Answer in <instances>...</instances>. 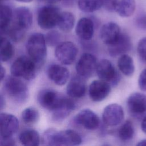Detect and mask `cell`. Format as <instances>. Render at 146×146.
Wrapping results in <instances>:
<instances>
[{
  "mask_svg": "<svg viewBox=\"0 0 146 146\" xmlns=\"http://www.w3.org/2000/svg\"><path fill=\"white\" fill-rule=\"evenodd\" d=\"M26 50L29 57L39 67L44 62L47 55L45 36L39 33L31 34L26 43Z\"/></svg>",
  "mask_w": 146,
  "mask_h": 146,
  "instance_id": "2",
  "label": "cell"
},
{
  "mask_svg": "<svg viewBox=\"0 0 146 146\" xmlns=\"http://www.w3.org/2000/svg\"><path fill=\"white\" fill-rule=\"evenodd\" d=\"M80 135L72 129L57 131L51 128L46 131L42 137L43 144L52 146H73L82 143Z\"/></svg>",
  "mask_w": 146,
  "mask_h": 146,
  "instance_id": "1",
  "label": "cell"
},
{
  "mask_svg": "<svg viewBox=\"0 0 146 146\" xmlns=\"http://www.w3.org/2000/svg\"><path fill=\"white\" fill-rule=\"evenodd\" d=\"M46 41L47 44L51 46H57L59 44L60 40V35L56 31H51L48 33L45 36Z\"/></svg>",
  "mask_w": 146,
  "mask_h": 146,
  "instance_id": "31",
  "label": "cell"
},
{
  "mask_svg": "<svg viewBox=\"0 0 146 146\" xmlns=\"http://www.w3.org/2000/svg\"><path fill=\"white\" fill-rule=\"evenodd\" d=\"M124 117V113L122 107L116 103H112L107 106L103 112L102 119L107 126L113 127L120 124Z\"/></svg>",
  "mask_w": 146,
  "mask_h": 146,
  "instance_id": "8",
  "label": "cell"
},
{
  "mask_svg": "<svg viewBox=\"0 0 146 146\" xmlns=\"http://www.w3.org/2000/svg\"><path fill=\"white\" fill-rule=\"evenodd\" d=\"M40 1H44L45 2L48 3L52 4V3H55L59 2L60 0H40Z\"/></svg>",
  "mask_w": 146,
  "mask_h": 146,
  "instance_id": "40",
  "label": "cell"
},
{
  "mask_svg": "<svg viewBox=\"0 0 146 146\" xmlns=\"http://www.w3.org/2000/svg\"><path fill=\"white\" fill-rule=\"evenodd\" d=\"M137 145H146V139L141 140L138 142Z\"/></svg>",
  "mask_w": 146,
  "mask_h": 146,
  "instance_id": "41",
  "label": "cell"
},
{
  "mask_svg": "<svg viewBox=\"0 0 146 146\" xmlns=\"http://www.w3.org/2000/svg\"><path fill=\"white\" fill-rule=\"evenodd\" d=\"M18 2H30L32 0H16Z\"/></svg>",
  "mask_w": 146,
  "mask_h": 146,
  "instance_id": "42",
  "label": "cell"
},
{
  "mask_svg": "<svg viewBox=\"0 0 146 146\" xmlns=\"http://www.w3.org/2000/svg\"><path fill=\"white\" fill-rule=\"evenodd\" d=\"M135 9V0H114V11L121 17H131Z\"/></svg>",
  "mask_w": 146,
  "mask_h": 146,
  "instance_id": "22",
  "label": "cell"
},
{
  "mask_svg": "<svg viewBox=\"0 0 146 146\" xmlns=\"http://www.w3.org/2000/svg\"><path fill=\"white\" fill-rule=\"evenodd\" d=\"M14 54L13 46L9 40L5 37L1 39L0 59L1 62H7L13 56Z\"/></svg>",
  "mask_w": 146,
  "mask_h": 146,
  "instance_id": "28",
  "label": "cell"
},
{
  "mask_svg": "<svg viewBox=\"0 0 146 146\" xmlns=\"http://www.w3.org/2000/svg\"><path fill=\"white\" fill-rule=\"evenodd\" d=\"M63 97L56 91L46 88L39 92L37 95V100L43 108L52 111L59 104Z\"/></svg>",
  "mask_w": 146,
  "mask_h": 146,
  "instance_id": "10",
  "label": "cell"
},
{
  "mask_svg": "<svg viewBox=\"0 0 146 146\" xmlns=\"http://www.w3.org/2000/svg\"><path fill=\"white\" fill-rule=\"evenodd\" d=\"M78 52L76 45L71 42L67 41L60 43L56 46L55 55L61 63L70 65L75 60Z\"/></svg>",
  "mask_w": 146,
  "mask_h": 146,
  "instance_id": "7",
  "label": "cell"
},
{
  "mask_svg": "<svg viewBox=\"0 0 146 146\" xmlns=\"http://www.w3.org/2000/svg\"><path fill=\"white\" fill-rule=\"evenodd\" d=\"M136 23L138 27L146 30V13L140 15L136 20Z\"/></svg>",
  "mask_w": 146,
  "mask_h": 146,
  "instance_id": "34",
  "label": "cell"
},
{
  "mask_svg": "<svg viewBox=\"0 0 146 146\" xmlns=\"http://www.w3.org/2000/svg\"><path fill=\"white\" fill-rule=\"evenodd\" d=\"M132 47L129 36L125 33L120 34L118 39L113 43L108 46L109 54L113 57L125 54Z\"/></svg>",
  "mask_w": 146,
  "mask_h": 146,
  "instance_id": "16",
  "label": "cell"
},
{
  "mask_svg": "<svg viewBox=\"0 0 146 146\" xmlns=\"http://www.w3.org/2000/svg\"><path fill=\"white\" fill-rule=\"evenodd\" d=\"M139 87L141 90L146 91V68L140 73L138 79Z\"/></svg>",
  "mask_w": 146,
  "mask_h": 146,
  "instance_id": "33",
  "label": "cell"
},
{
  "mask_svg": "<svg viewBox=\"0 0 146 146\" xmlns=\"http://www.w3.org/2000/svg\"><path fill=\"white\" fill-rule=\"evenodd\" d=\"M5 68L1 66V81L2 82L5 79Z\"/></svg>",
  "mask_w": 146,
  "mask_h": 146,
  "instance_id": "38",
  "label": "cell"
},
{
  "mask_svg": "<svg viewBox=\"0 0 146 146\" xmlns=\"http://www.w3.org/2000/svg\"><path fill=\"white\" fill-rule=\"evenodd\" d=\"M3 89L9 98L17 103H23L28 99V88L19 78L12 75L6 78L4 80Z\"/></svg>",
  "mask_w": 146,
  "mask_h": 146,
  "instance_id": "3",
  "label": "cell"
},
{
  "mask_svg": "<svg viewBox=\"0 0 146 146\" xmlns=\"http://www.w3.org/2000/svg\"><path fill=\"white\" fill-rule=\"evenodd\" d=\"M75 122L88 130H94L98 128L100 120L98 116L90 109H84L79 112L74 117Z\"/></svg>",
  "mask_w": 146,
  "mask_h": 146,
  "instance_id": "11",
  "label": "cell"
},
{
  "mask_svg": "<svg viewBox=\"0 0 146 146\" xmlns=\"http://www.w3.org/2000/svg\"><path fill=\"white\" fill-rule=\"evenodd\" d=\"M121 34L119 25L113 22L104 24L100 32V37L104 43L107 46L115 42Z\"/></svg>",
  "mask_w": 146,
  "mask_h": 146,
  "instance_id": "18",
  "label": "cell"
},
{
  "mask_svg": "<svg viewBox=\"0 0 146 146\" xmlns=\"http://www.w3.org/2000/svg\"><path fill=\"white\" fill-rule=\"evenodd\" d=\"M4 1V0H1V1Z\"/></svg>",
  "mask_w": 146,
  "mask_h": 146,
  "instance_id": "43",
  "label": "cell"
},
{
  "mask_svg": "<svg viewBox=\"0 0 146 146\" xmlns=\"http://www.w3.org/2000/svg\"><path fill=\"white\" fill-rule=\"evenodd\" d=\"M19 128V121L13 115L1 113L0 133L1 137H12Z\"/></svg>",
  "mask_w": 146,
  "mask_h": 146,
  "instance_id": "12",
  "label": "cell"
},
{
  "mask_svg": "<svg viewBox=\"0 0 146 146\" xmlns=\"http://www.w3.org/2000/svg\"><path fill=\"white\" fill-rule=\"evenodd\" d=\"M78 5L82 11L91 13L103 7V0H78Z\"/></svg>",
  "mask_w": 146,
  "mask_h": 146,
  "instance_id": "27",
  "label": "cell"
},
{
  "mask_svg": "<svg viewBox=\"0 0 146 146\" xmlns=\"http://www.w3.org/2000/svg\"><path fill=\"white\" fill-rule=\"evenodd\" d=\"M117 66L120 71L127 76H131L135 72L133 60L126 54L120 55L117 61Z\"/></svg>",
  "mask_w": 146,
  "mask_h": 146,
  "instance_id": "25",
  "label": "cell"
},
{
  "mask_svg": "<svg viewBox=\"0 0 146 146\" xmlns=\"http://www.w3.org/2000/svg\"><path fill=\"white\" fill-rule=\"evenodd\" d=\"M110 91V83L101 79L92 81L88 88L89 96L92 101L95 102L103 100L107 97Z\"/></svg>",
  "mask_w": 146,
  "mask_h": 146,
  "instance_id": "13",
  "label": "cell"
},
{
  "mask_svg": "<svg viewBox=\"0 0 146 146\" xmlns=\"http://www.w3.org/2000/svg\"><path fill=\"white\" fill-rule=\"evenodd\" d=\"M37 64L30 57L22 56L18 58L12 64L11 75L26 80H31L36 76Z\"/></svg>",
  "mask_w": 146,
  "mask_h": 146,
  "instance_id": "4",
  "label": "cell"
},
{
  "mask_svg": "<svg viewBox=\"0 0 146 146\" xmlns=\"http://www.w3.org/2000/svg\"><path fill=\"white\" fill-rule=\"evenodd\" d=\"M0 144L1 145H7V146H13L15 144L14 140L12 137H1L0 139Z\"/></svg>",
  "mask_w": 146,
  "mask_h": 146,
  "instance_id": "35",
  "label": "cell"
},
{
  "mask_svg": "<svg viewBox=\"0 0 146 146\" xmlns=\"http://www.w3.org/2000/svg\"><path fill=\"white\" fill-rule=\"evenodd\" d=\"M21 117L25 123L33 124L36 123L39 119V113L35 108L28 107L22 111Z\"/></svg>",
  "mask_w": 146,
  "mask_h": 146,
  "instance_id": "30",
  "label": "cell"
},
{
  "mask_svg": "<svg viewBox=\"0 0 146 146\" xmlns=\"http://www.w3.org/2000/svg\"><path fill=\"white\" fill-rule=\"evenodd\" d=\"M5 98H3L2 94H1V98H0V108H1V110L3 109V108L5 106Z\"/></svg>",
  "mask_w": 146,
  "mask_h": 146,
  "instance_id": "39",
  "label": "cell"
},
{
  "mask_svg": "<svg viewBox=\"0 0 146 146\" xmlns=\"http://www.w3.org/2000/svg\"><path fill=\"white\" fill-rule=\"evenodd\" d=\"M135 133L134 127L132 122L129 120H126L120 127L118 131V136L119 138L124 141L131 140Z\"/></svg>",
  "mask_w": 146,
  "mask_h": 146,
  "instance_id": "29",
  "label": "cell"
},
{
  "mask_svg": "<svg viewBox=\"0 0 146 146\" xmlns=\"http://www.w3.org/2000/svg\"><path fill=\"white\" fill-rule=\"evenodd\" d=\"M75 32L76 35L83 40H88L91 39L94 32L93 21L86 17L80 18L76 24Z\"/></svg>",
  "mask_w": 146,
  "mask_h": 146,
  "instance_id": "21",
  "label": "cell"
},
{
  "mask_svg": "<svg viewBox=\"0 0 146 146\" xmlns=\"http://www.w3.org/2000/svg\"><path fill=\"white\" fill-rule=\"evenodd\" d=\"M21 143L25 146H37L40 143V136L37 131L27 129L22 131L19 136Z\"/></svg>",
  "mask_w": 146,
  "mask_h": 146,
  "instance_id": "24",
  "label": "cell"
},
{
  "mask_svg": "<svg viewBox=\"0 0 146 146\" xmlns=\"http://www.w3.org/2000/svg\"><path fill=\"white\" fill-rule=\"evenodd\" d=\"M47 73L49 79L58 86H63L66 84L70 76L69 70L66 67L56 64L50 65Z\"/></svg>",
  "mask_w": 146,
  "mask_h": 146,
  "instance_id": "17",
  "label": "cell"
},
{
  "mask_svg": "<svg viewBox=\"0 0 146 146\" xmlns=\"http://www.w3.org/2000/svg\"><path fill=\"white\" fill-rule=\"evenodd\" d=\"M96 74L100 79L115 86L120 80V75L112 64L107 59H102L97 64Z\"/></svg>",
  "mask_w": 146,
  "mask_h": 146,
  "instance_id": "6",
  "label": "cell"
},
{
  "mask_svg": "<svg viewBox=\"0 0 146 146\" xmlns=\"http://www.w3.org/2000/svg\"><path fill=\"white\" fill-rule=\"evenodd\" d=\"M75 21L73 14L68 11H64L60 13L57 26L61 31L68 33L74 27Z\"/></svg>",
  "mask_w": 146,
  "mask_h": 146,
  "instance_id": "26",
  "label": "cell"
},
{
  "mask_svg": "<svg viewBox=\"0 0 146 146\" xmlns=\"http://www.w3.org/2000/svg\"><path fill=\"white\" fill-rule=\"evenodd\" d=\"M67 94L73 98H80L83 97L86 91V84L84 78L80 76H75L71 78L67 88Z\"/></svg>",
  "mask_w": 146,
  "mask_h": 146,
  "instance_id": "20",
  "label": "cell"
},
{
  "mask_svg": "<svg viewBox=\"0 0 146 146\" xmlns=\"http://www.w3.org/2000/svg\"><path fill=\"white\" fill-rule=\"evenodd\" d=\"M60 13L59 8L53 5L41 7L38 13V25L44 30L52 29L57 25Z\"/></svg>",
  "mask_w": 146,
  "mask_h": 146,
  "instance_id": "5",
  "label": "cell"
},
{
  "mask_svg": "<svg viewBox=\"0 0 146 146\" xmlns=\"http://www.w3.org/2000/svg\"><path fill=\"white\" fill-rule=\"evenodd\" d=\"M75 104L70 98L63 96L58 107L52 112V119L55 121H61L65 119L75 109Z\"/></svg>",
  "mask_w": 146,
  "mask_h": 146,
  "instance_id": "19",
  "label": "cell"
},
{
  "mask_svg": "<svg viewBox=\"0 0 146 146\" xmlns=\"http://www.w3.org/2000/svg\"><path fill=\"white\" fill-rule=\"evenodd\" d=\"M127 105L128 111L132 116H141L146 112V95L140 92H134L128 97Z\"/></svg>",
  "mask_w": 146,
  "mask_h": 146,
  "instance_id": "14",
  "label": "cell"
},
{
  "mask_svg": "<svg viewBox=\"0 0 146 146\" xmlns=\"http://www.w3.org/2000/svg\"><path fill=\"white\" fill-rule=\"evenodd\" d=\"M137 52L140 59L146 62V37H144L139 40L137 47Z\"/></svg>",
  "mask_w": 146,
  "mask_h": 146,
  "instance_id": "32",
  "label": "cell"
},
{
  "mask_svg": "<svg viewBox=\"0 0 146 146\" xmlns=\"http://www.w3.org/2000/svg\"><path fill=\"white\" fill-rule=\"evenodd\" d=\"M141 128L143 132L146 134V116L141 121Z\"/></svg>",
  "mask_w": 146,
  "mask_h": 146,
  "instance_id": "37",
  "label": "cell"
},
{
  "mask_svg": "<svg viewBox=\"0 0 146 146\" xmlns=\"http://www.w3.org/2000/svg\"><path fill=\"white\" fill-rule=\"evenodd\" d=\"M96 58L90 53H84L76 64L78 75L83 78H90L96 70Z\"/></svg>",
  "mask_w": 146,
  "mask_h": 146,
  "instance_id": "9",
  "label": "cell"
},
{
  "mask_svg": "<svg viewBox=\"0 0 146 146\" xmlns=\"http://www.w3.org/2000/svg\"><path fill=\"white\" fill-rule=\"evenodd\" d=\"M13 18L11 9L7 5L2 4L0 8V27L2 34H6L12 23Z\"/></svg>",
  "mask_w": 146,
  "mask_h": 146,
  "instance_id": "23",
  "label": "cell"
},
{
  "mask_svg": "<svg viewBox=\"0 0 146 146\" xmlns=\"http://www.w3.org/2000/svg\"><path fill=\"white\" fill-rule=\"evenodd\" d=\"M103 6L109 11H114V0H103Z\"/></svg>",
  "mask_w": 146,
  "mask_h": 146,
  "instance_id": "36",
  "label": "cell"
},
{
  "mask_svg": "<svg viewBox=\"0 0 146 146\" xmlns=\"http://www.w3.org/2000/svg\"><path fill=\"white\" fill-rule=\"evenodd\" d=\"M33 23V14L31 11L26 7L17 8L14 13V20L12 25L26 31Z\"/></svg>",
  "mask_w": 146,
  "mask_h": 146,
  "instance_id": "15",
  "label": "cell"
}]
</instances>
